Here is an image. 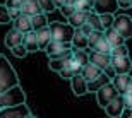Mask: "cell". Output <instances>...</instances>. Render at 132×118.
Masks as SVG:
<instances>
[{
    "mask_svg": "<svg viewBox=\"0 0 132 118\" xmlns=\"http://www.w3.org/2000/svg\"><path fill=\"white\" fill-rule=\"evenodd\" d=\"M12 29L19 31V33H22V34H26V33H29V31H33V24H31V15H26L21 12L17 17H15L14 21H12Z\"/></svg>",
    "mask_w": 132,
    "mask_h": 118,
    "instance_id": "11",
    "label": "cell"
},
{
    "mask_svg": "<svg viewBox=\"0 0 132 118\" xmlns=\"http://www.w3.org/2000/svg\"><path fill=\"white\" fill-rule=\"evenodd\" d=\"M0 57H2V55H0Z\"/></svg>",
    "mask_w": 132,
    "mask_h": 118,
    "instance_id": "46",
    "label": "cell"
},
{
    "mask_svg": "<svg viewBox=\"0 0 132 118\" xmlns=\"http://www.w3.org/2000/svg\"><path fill=\"white\" fill-rule=\"evenodd\" d=\"M81 31H82V33H84L86 36H89L91 33H93V29H91V26H89V24H84L82 28H81Z\"/></svg>",
    "mask_w": 132,
    "mask_h": 118,
    "instance_id": "40",
    "label": "cell"
},
{
    "mask_svg": "<svg viewBox=\"0 0 132 118\" xmlns=\"http://www.w3.org/2000/svg\"><path fill=\"white\" fill-rule=\"evenodd\" d=\"M112 57H129V48L125 44L122 46H117V48H112Z\"/></svg>",
    "mask_w": 132,
    "mask_h": 118,
    "instance_id": "34",
    "label": "cell"
},
{
    "mask_svg": "<svg viewBox=\"0 0 132 118\" xmlns=\"http://www.w3.org/2000/svg\"><path fill=\"white\" fill-rule=\"evenodd\" d=\"M26 103V94L21 86L7 89L5 93L0 94V110L2 108H12V106H19Z\"/></svg>",
    "mask_w": 132,
    "mask_h": 118,
    "instance_id": "2",
    "label": "cell"
},
{
    "mask_svg": "<svg viewBox=\"0 0 132 118\" xmlns=\"http://www.w3.org/2000/svg\"><path fill=\"white\" fill-rule=\"evenodd\" d=\"M60 12H62L65 17H70V15L76 12V7H74V5H67V4H65V5L60 7Z\"/></svg>",
    "mask_w": 132,
    "mask_h": 118,
    "instance_id": "38",
    "label": "cell"
},
{
    "mask_svg": "<svg viewBox=\"0 0 132 118\" xmlns=\"http://www.w3.org/2000/svg\"><path fill=\"white\" fill-rule=\"evenodd\" d=\"M26 46V50L28 51H38L39 50V44H38V38H36V33L34 31H29V33H26L24 34V43H22Z\"/></svg>",
    "mask_w": 132,
    "mask_h": 118,
    "instance_id": "22",
    "label": "cell"
},
{
    "mask_svg": "<svg viewBox=\"0 0 132 118\" xmlns=\"http://www.w3.org/2000/svg\"><path fill=\"white\" fill-rule=\"evenodd\" d=\"M38 4L41 7V10H43V14H52L53 10H57L53 0H38Z\"/></svg>",
    "mask_w": 132,
    "mask_h": 118,
    "instance_id": "31",
    "label": "cell"
},
{
    "mask_svg": "<svg viewBox=\"0 0 132 118\" xmlns=\"http://www.w3.org/2000/svg\"><path fill=\"white\" fill-rule=\"evenodd\" d=\"M110 65L115 70V74H130V70H132L130 57H112Z\"/></svg>",
    "mask_w": 132,
    "mask_h": 118,
    "instance_id": "8",
    "label": "cell"
},
{
    "mask_svg": "<svg viewBox=\"0 0 132 118\" xmlns=\"http://www.w3.org/2000/svg\"><path fill=\"white\" fill-rule=\"evenodd\" d=\"M31 110L29 106L19 104V106H12V108H2L0 110V118H29Z\"/></svg>",
    "mask_w": 132,
    "mask_h": 118,
    "instance_id": "6",
    "label": "cell"
},
{
    "mask_svg": "<svg viewBox=\"0 0 132 118\" xmlns=\"http://www.w3.org/2000/svg\"><path fill=\"white\" fill-rule=\"evenodd\" d=\"M69 58H70V57H69ZM69 58H50V62H48L50 70H53V72H60V70L67 65Z\"/></svg>",
    "mask_w": 132,
    "mask_h": 118,
    "instance_id": "26",
    "label": "cell"
},
{
    "mask_svg": "<svg viewBox=\"0 0 132 118\" xmlns=\"http://www.w3.org/2000/svg\"><path fill=\"white\" fill-rule=\"evenodd\" d=\"M123 110H125V101H123L122 96H118V98L113 99L112 103H108L105 106V113L110 118H120V115L123 113Z\"/></svg>",
    "mask_w": 132,
    "mask_h": 118,
    "instance_id": "9",
    "label": "cell"
},
{
    "mask_svg": "<svg viewBox=\"0 0 132 118\" xmlns=\"http://www.w3.org/2000/svg\"><path fill=\"white\" fill-rule=\"evenodd\" d=\"M103 38V31H93L91 34L88 36V44H89V50L94 48V44L98 43L100 39Z\"/></svg>",
    "mask_w": 132,
    "mask_h": 118,
    "instance_id": "32",
    "label": "cell"
},
{
    "mask_svg": "<svg viewBox=\"0 0 132 118\" xmlns=\"http://www.w3.org/2000/svg\"><path fill=\"white\" fill-rule=\"evenodd\" d=\"M100 21H101V26H103V31L110 29L113 26V21H115V14H101L100 15Z\"/></svg>",
    "mask_w": 132,
    "mask_h": 118,
    "instance_id": "30",
    "label": "cell"
},
{
    "mask_svg": "<svg viewBox=\"0 0 132 118\" xmlns=\"http://www.w3.org/2000/svg\"><path fill=\"white\" fill-rule=\"evenodd\" d=\"M22 0H5V7L10 10H21Z\"/></svg>",
    "mask_w": 132,
    "mask_h": 118,
    "instance_id": "37",
    "label": "cell"
},
{
    "mask_svg": "<svg viewBox=\"0 0 132 118\" xmlns=\"http://www.w3.org/2000/svg\"><path fill=\"white\" fill-rule=\"evenodd\" d=\"M14 86H19L17 74H15L12 63L2 55L0 57V94L5 93L7 89L14 87Z\"/></svg>",
    "mask_w": 132,
    "mask_h": 118,
    "instance_id": "1",
    "label": "cell"
},
{
    "mask_svg": "<svg viewBox=\"0 0 132 118\" xmlns=\"http://www.w3.org/2000/svg\"><path fill=\"white\" fill-rule=\"evenodd\" d=\"M118 2V9H129L130 7V0H117Z\"/></svg>",
    "mask_w": 132,
    "mask_h": 118,
    "instance_id": "39",
    "label": "cell"
},
{
    "mask_svg": "<svg viewBox=\"0 0 132 118\" xmlns=\"http://www.w3.org/2000/svg\"><path fill=\"white\" fill-rule=\"evenodd\" d=\"M130 7H132V0H130Z\"/></svg>",
    "mask_w": 132,
    "mask_h": 118,
    "instance_id": "45",
    "label": "cell"
},
{
    "mask_svg": "<svg viewBox=\"0 0 132 118\" xmlns=\"http://www.w3.org/2000/svg\"><path fill=\"white\" fill-rule=\"evenodd\" d=\"M120 118H132V108H125L123 113L120 115Z\"/></svg>",
    "mask_w": 132,
    "mask_h": 118,
    "instance_id": "41",
    "label": "cell"
},
{
    "mask_svg": "<svg viewBox=\"0 0 132 118\" xmlns=\"http://www.w3.org/2000/svg\"><path fill=\"white\" fill-rule=\"evenodd\" d=\"M110 62H112V55H105V53H100V51L89 50V63L96 65L98 69H101V70L108 69Z\"/></svg>",
    "mask_w": 132,
    "mask_h": 118,
    "instance_id": "10",
    "label": "cell"
},
{
    "mask_svg": "<svg viewBox=\"0 0 132 118\" xmlns=\"http://www.w3.org/2000/svg\"><path fill=\"white\" fill-rule=\"evenodd\" d=\"M21 12L26 15H36V14H41L43 10L39 7L38 0H22V5H21Z\"/></svg>",
    "mask_w": 132,
    "mask_h": 118,
    "instance_id": "19",
    "label": "cell"
},
{
    "mask_svg": "<svg viewBox=\"0 0 132 118\" xmlns=\"http://www.w3.org/2000/svg\"><path fill=\"white\" fill-rule=\"evenodd\" d=\"M93 10L100 15L101 14H115L118 10V2L117 0H94Z\"/></svg>",
    "mask_w": 132,
    "mask_h": 118,
    "instance_id": "7",
    "label": "cell"
},
{
    "mask_svg": "<svg viewBox=\"0 0 132 118\" xmlns=\"http://www.w3.org/2000/svg\"><path fill=\"white\" fill-rule=\"evenodd\" d=\"M59 74H60V77H62V79H69V80H70L74 75H77V72H76V70H74V67H72V57L69 58L67 65H65L64 69L60 70Z\"/></svg>",
    "mask_w": 132,
    "mask_h": 118,
    "instance_id": "27",
    "label": "cell"
},
{
    "mask_svg": "<svg viewBox=\"0 0 132 118\" xmlns=\"http://www.w3.org/2000/svg\"><path fill=\"white\" fill-rule=\"evenodd\" d=\"M50 31H52V38L57 39V41H62V43H70L74 36V28L69 22H50Z\"/></svg>",
    "mask_w": 132,
    "mask_h": 118,
    "instance_id": "3",
    "label": "cell"
},
{
    "mask_svg": "<svg viewBox=\"0 0 132 118\" xmlns=\"http://www.w3.org/2000/svg\"><path fill=\"white\" fill-rule=\"evenodd\" d=\"M31 24H33V31H38L45 26H48V19H46V14H36L31 17Z\"/></svg>",
    "mask_w": 132,
    "mask_h": 118,
    "instance_id": "25",
    "label": "cell"
},
{
    "mask_svg": "<svg viewBox=\"0 0 132 118\" xmlns=\"http://www.w3.org/2000/svg\"><path fill=\"white\" fill-rule=\"evenodd\" d=\"M72 60L79 67L88 65L89 63V50H74L72 48Z\"/></svg>",
    "mask_w": 132,
    "mask_h": 118,
    "instance_id": "23",
    "label": "cell"
},
{
    "mask_svg": "<svg viewBox=\"0 0 132 118\" xmlns=\"http://www.w3.org/2000/svg\"><path fill=\"white\" fill-rule=\"evenodd\" d=\"M108 82H112V79L103 72L101 75H98L96 79H93V80L88 82V93H98L100 89H101L103 86H106Z\"/></svg>",
    "mask_w": 132,
    "mask_h": 118,
    "instance_id": "18",
    "label": "cell"
},
{
    "mask_svg": "<svg viewBox=\"0 0 132 118\" xmlns=\"http://www.w3.org/2000/svg\"><path fill=\"white\" fill-rule=\"evenodd\" d=\"M103 36H105V39L108 41V44H110L112 48L122 46V44H125V41H127L125 38H122V36L118 34L113 28H110V29H106V31H103Z\"/></svg>",
    "mask_w": 132,
    "mask_h": 118,
    "instance_id": "14",
    "label": "cell"
},
{
    "mask_svg": "<svg viewBox=\"0 0 132 118\" xmlns=\"http://www.w3.org/2000/svg\"><path fill=\"white\" fill-rule=\"evenodd\" d=\"M36 33V38H38V44H39V50H45L46 48V44L52 41V31H50V26H45L41 29L34 31Z\"/></svg>",
    "mask_w": 132,
    "mask_h": 118,
    "instance_id": "20",
    "label": "cell"
},
{
    "mask_svg": "<svg viewBox=\"0 0 132 118\" xmlns=\"http://www.w3.org/2000/svg\"><path fill=\"white\" fill-rule=\"evenodd\" d=\"M70 87H72V93L76 96H84V94L88 93V80L81 74H77L70 79Z\"/></svg>",
    "mask_w": 132,
    "mask_h": 118,
    "instance_id": "12",
    "label": "cell"
},
{
    "mask_svg": "<svg viewBox=\"0 0 132 118\" xmlns=\"http://www.w3.org/2000/svg\"><path fill=\"white\" fill-rule=\"evenodd\" d=\"M86 24L91 26V29H93V31H103L101 21H100V14H96L94 10H91V12L88 14V21H86Z\"/></svg>",
    "mask_w": 132,
    "mask_h": 118,
    "instance_id": "24",
    "label": "cell"
},
{
    "mask_svg": "<svg viewBox=\"0 0 132 118\" xmlns=\"http://www.w3.org/2000/svg\"><path fill=\"white\" fill-rule=\"evenodd\" d=\"M118 96H120V94H118V91L115 89V86H113L112 82H108L106 86H103L98 93H96V101H98V104L105 110V106H106L108 103H112L113 99L118 98Z\"/></svg>",
    "mask_w": 132,
    "mask_h": 118,
    "instance_id": "5",
    "label": "cell"
},
{
    "mask_svg": "<svg viewBox=\"0 0 132 118\" xmlns=\"http://www.w3.org/2000/svg\"><path fill=\"white\" fill-rule=\"evenodd\" d=\"M29 118H36V116H33V115H31V116H29Z\"/></svg>",
    "mask_w": 132,
    "mask_h": 118,
    "instance_id": "43",
    "label": "cell"
},
{
    "mask_svg": "<svg viewBox=\"0 0 132 118\" xmlns=\"http://www.w3.org/2000/svg\"><path fill=\"white\" fill-rule=\"evenodd\" d=\"M93 51H100V53H105V55H110L112 53V46L108 44V41L105 39V36H103L101 39H100L98 43L94 44V48H93Z\"/></svg>",
    "mask_w": 132,
    "mask_h": 118,
    "instance_id": "28",
    "label": "cell"
},
{
    "mask_svg": "<svg viewBox=\"0 0 132 118\" xmlns=\"http://www.w3.org/2000/svg\"><path fill=\"white\" fill-rule=\"evenodd\" d=\"M122 98H123V101H125V108H132V82L127 87V91L122 94Z\"/></svg>",
    "mask_w": 132,
    "mask_h": 118,
    "instance_id": "36",
    "label": "cell"
},
{
    "mask_svg": "<svg viewBox=\"0 0 132 118\" xmlns=\"http://www.w3.org/2000/svg\"><path fill=\"white\" fill-rule=\"evenodd\" d=\"M103 74V70L101 69H98L96 65H93V63H88V65H84L82 69H81V75H82L86 80H93V79H96L98 75H101Z\"/></svg>",
    "mask_w": 132,
    "mask_h": 118,
    "instance_id": "21",
    "label": "cell"
},
{
    "mask_svg": "<svg viewBox=\"0 0 132 118\" xmlns=\"http://www.w3.org/2000/svg\"><path fill=\"white\" fill-rule=\"evenodd\" d=\"M76 10L89 12V10H93V4L89 0H76Z\"/></svg>",
    "mask_w": 132,
    "mask_h": 118,
    "instance_id": "33",
    "label": "cell"
},
{
    "mask_svg": "<svg viewBox=\"0 0 132 118\" xmlns=\"http://www.w3.org/2000/svg\"><path fill=\"white\" fill-rule=\"evenodd\" d=\"M91 12V10H89ZM89 12H82V10H76L70 17H67V22L72 26L74 29H81L84 24H86V21H88V14Z\"/></svg>",
    "mask_w": 132,
    "mask_h": 118,
    "instance_id": "16",
    "label": "cell"
},
{
    "mask_svg": "<svg viewBox=\"0 0 132 118\" xmlns=\"http://www.w3.org/2000/svg\"><path fill=\"white\" fill-rule=\"evenodd\" d=\"M113 29L117 31L122 38L129 39L132 38V17L127 14H117L115 15V21H113Z\"/></svg>",
    "mask_w": 132,
    "mask_h": 118,
    "instance_id": "4",
    "label": "cell"
},
{
    "mask_svg": "<svg viewBox=\"0 0 132 118\" xmlns=\"http://www.w3.org/2000/svg\"><path fill=\"white\" fill-rule=\"evenodd\" d=\"M130 82H132L130 74H115V77L112 79V84L115 86V89L118 91L120 96L127 91V87L130 86Z\"/></svg>",
    "mask_w": 132,
    "mask_h": 118,
    "instance_id": "13",
    "label": "cell"
},
{
    "mask_svg": "<svg viewBox=\"0 0 132 118\" xmlns=\"http://www.w3.org/2000/svg\"><path fill=\"white\" fill-rule=\"evenodd\" d=\"M10 22H12L10 10L5 7V4H0V24H10Z\"/></svg>",
    "mask_w": 132,
    "mask_h": 118,
    "instance_id": "29",
    "label": "cell"
},
{
    "mask_svg": "<svg viewBox=\"0 0 132 118\" xmlns=\"http://www.w3.org/2000/svg\"><path fill=\"white\" fill-rule=\"evenodd\" d=\"M89 2H91V4H93V2H94V0H89Z\"/></svg>",
    "mask_w": 132,
    "mask_h": 118,
    "instance_id": "44",
    "label": "cell"
},
{
    "mask_svg": "<svg viewBox=\"0 0 132 118\" xmlns=\"http://www.w3.org/2000/svg\"><path fill=\"white\" fill-rule=\"evenodd\" d=\"M24 43V34L19 33V31L15 29H10L7 34H5V46L7 48H15V46H19V44Z\"/></svg>",
    "mask_w": 132,
    "mask_h": 118,
    "instance_id": "15",
    "label": "cell"
},
{
    "mask_svg": "<svg viewBox=\"0 0 132 118\" xmlns=\"http://www.w3.org/2000/svg\"><path fill=\"white\" fill-rule=\"evenodd\" d=\"M28 50H26L24 44H19V46H15V48H12V55L14 57H17V58H26L28 57Z\"/></svg>",
    "mask_w": 132,
    "mask_h": 118,
    "instance_id": "35",
    "label": "cell"
},
{
    "mask_svg": "<svg viewBox=\"0 0 132 118\" xmlns=\"http://www.w3.org/2000/svg\"><path fill=\"white\" fill-rule=\"evenodd\" d=\"M74 50H89V44H88V36L84 34L81 29H76L74 31V36H72V41H70Z\"/></svg>",
    "mask_w": 132,
    "mask_h": 118,
    "instance_id": "17",
    "label": "cell"
},
{
    "mask_svg": "<svg viewBox=\"0 0 132 118\" xmlns=\"http://www.w3.org/2000/svg\"><path fill=\"white\" fill-rule=\"evenodd\" d=\"M53 4H55V7H57V9H60L62 5H65V0H53Z\"/></svg>",
    "mask_w": 132,
    "mask_h": 118,
    "instance_id": "42",
    "label": "cell"
}]
</instances>
